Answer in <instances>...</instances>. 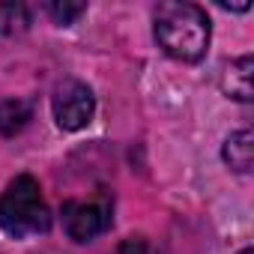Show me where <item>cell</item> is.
I'll return each instance as SVG.
<instances>
[{"mask_svg":"<svg viewBox=\"0 0 254 254\" xmlns=\"http://www.w3.org/2000/svg\"><path fill=\"white\" fill-rule=\"evenodd\" d=\"M159 48L183 63H197L209 48V18L194 3L165 0L153 12Z\"/></svg>","mask_w":254,"mask_h":254,"instance_id":"6da1fadb","label":"cell"},{"mask_svg":"<svg viewBox=\"0 0 254 254\" xmlns=\"http://www.w3.org/2000/svg\"><path fill=\"white\" fill-rule=\"evenodd\" d=\"M0 227L3 233L24 239V236H36L45 233L51 227V212L48 203L42 197L39 183L30 174L15 177L6 191L0 194Z\"/></svg>","mask_w":254,"mask_h":254,"instance_id":"7a4b0ae2","label":"cell"},{"mask_svg":"<svg viewBox=\"0 0 254 254\" xmlns=\"http://www.w3.org/2000/svg\"><path fill=\"white\" fill-rule=\"evenodd\" d=\"M51 111H54V120H57V126L63 132H81L84 126L93 120V111H96L93 90L84 81L66 78V81H60L54 87Z\"/></svg>","mask_w":254,"mask_h":254,"instance_id":"3957f363","label":"cell"},{"mask_svg":"<svg viewBox=\"0 0 254 254\" xmlns=\"http://www.w3.org/2000/svg\"><path fill=\"white\" fill-rule=\"evenodd\" d=\"M63 227L75 242H93L111 227V203L108 200H66L63 203Z\"/></svg>","mask_w":254,"mask_h":254,"instance_id":"277c9868","label":"cell"},{"mask_svg":"<svg viewBox=\"0 0 254 254\" xmlns=\"http://www.w3.org/2000/svg\"><path fill=\"white\" fill-rule=\"evenodd\" d=\"M251 54L245 57H236L224 66V75H221V90L236 99V102H251Z\"/></svg>","mask_w":254,"mask_h":254,"instance_id":"5b68a950","label":"cell"},{"mask_svg":"<svg viewBox=\"0 0 254 254\" xmlns=\"http://www.w3.org/2000/svg\"><path fill=\"white\" fill-rule=\"evenodd\" d=\"M221 156H224V165H227L230 171H236V174H248L251 165H254V135H251L248 129L233 132V135L224 141Z\"/></svg>","mask_w":254,"mask_h":254,"instance_id":"8992f818","label":"cell"},{"mask_svg":"<svg viewBox=\"0 0 254 254\" xmlns=\"http://www.w3.org/2000/svg\"><path fill=\"white\" fill-rule=\"evenodd\" d=\"M30 120H33V108L24 99H6L0 105V135L3 138L18 135Z\"/></svg>","mask_w":254,"mask_h":254,"instance_id":"52a82bcc","label":"cell"},{"mask_svg":"<svg viewBox=\"0 0 254 254\" xmlns=\"http://www.w3.org/2000/svg\"><path fill=\"white\" fill-rule=\"evenodd\" d=\"M30 9L24 3H0V36H15L27 30Z\"/></svg>","mask_w":254,"mask_h":254,"instance_id":"ba28073f","label":"cell"},{"mask_svg":"<svg viewBox=\"0 0 254 254\" xmlns=\"http://www.w3.org/2000/svg\"><path fill=\"white\" fill-rule=\"evenodd\" d=\"M45 12L51 15L54 24L66 27V24H75L84 12H87V3H72V0H54V3H45Z\"/></svg>","mask_w":254,"mask_h":254,"instance_id":"9c48e42d","label":"cell"},{"mask_svg":"<svg viewBox=\"0 0 254 254\" xmlns=\"http://www.w3.org/2000/svg\"><path fill=\"white\" fill-rule=\"evenodd\" d=\"M120 254H156V251L144 236H129L120 242Z\"/></svg>","mask_w":254,"mask_h":254,"instance_id":"30bf717a","label":"cell"},{"mask_svg":"<svg viewBox=\"0 0 254 254\" xmlns=\"http://www.w3.org/2000/svg\"><path fill=\"white\" fill-rule=\"evenodd\" d=\"M239 254H254V251H251V248H242V251H239Z\"/></svg>","mask_w":254,"mask_h":254,"instance_id":"8fae6325","label":"cell"}]
</instances>
